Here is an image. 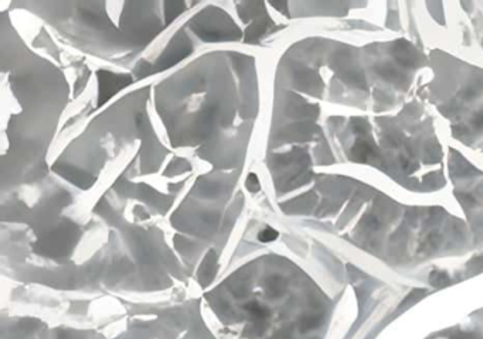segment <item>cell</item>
<instances>
[{"label": "cell", "mask_w": 483, "mask_h": 339, "mask_svg": "<svg viewBox=\"0 0 483 339\" xmlns=\"http://www.w3.org/2000/svg\"><path fill=\"white\" fill-rule=\"evenodd\" d=\"M196 30L201 38L206 40L227 38V35H240V31L234 27L233 23L227 24V18L221 16L220 11H214L213 14L206 16L204 21L196 24Z\"/></svg>", "instance_id": "obj_1"}, {"label": "cell", "mask_w": 483, "mask_h": 339, "mask_svg": "<svg viewBox=\"0 0 483 339\" xmlns=\"http://www.w3.org/2000/svg\"><path fill=\"white\" fill-rule=\"evenodd\" d=\"M131 83H132V78L129 75L100 71L98 72V103L100 105L105 103L121 89H124Z\"/></svg>", "instance_id": "obj_2"}, {"label": "cell", "mask_w": 483, "mask_h": 339, "mask_svg": "<svg viewBox=\"0 0 483 339\" xmlns=\"http://www.w3.org/2000/svg\"><path fill=\"white\" fill-rule=\"evenodd\" d=\"M190 52H192V47H190L189 41L182 35L176 37L172 44L167 47V50L163 52V55L159 58L158 64L155 66V71H165L167 68L176 65L183 58L187 57Z\"/></svg>", "instance_id": "obj_3"}, {"label": "cell", "mask_w": 483, "mask_h": 339, "mask_svg": "<svg viewBox=\"0 0 483 339\" xmlns=\"http://www.w3.org/2000/svg\"><path fill=\"white\" fill-rule=\"evenodd\" d=\"M373 157H374V149L370 146V143L363 137L357 139L354 147L350 151V158L356 161H364Z\"/></svg>", "instance_id": "obj_4"}, {"label": "cell", "mask_w": 483, "mask_h": 339, "mask_svg": "<svg viewBox=\"0 0 483 339\" xmlns=\"http://www.w3.org/2000/svg\"><path fill=\"white\" fill-rule=\"evenodd\" d=\"M267 21H257L247 28V41L255 42L267 31Z\"/></svg>", "instance_id": "obj_5"}, {"label": "cell", "mask_w": 483, "mask_h": 339, "mask_svg": "<svg viewBox=\"0 0 483 339\" xmlns=\"http://www.w3.org/2000/svg\"><path fill=\"white\" fill-rule=\"evenodd\" d=\"M214 262H216V260H214V253H210V255L206 257L203 266H201L200 280L203 283H208L211 280L213 273H214Z\"/></svg>", "instance_id": "obj_6"}, {"label": "cell", "mask_w": 483, "mask_h": 339, "mask_svg": "<svg viewBox=\"0 0 483 339\" xmlns=\"http://www.w3.org/2000/svg\"><path fill=\"white\" fill-rule=\"evenodd\" d=\"M429 280H431V283L435 284V286H443V284L448 283L449 276L445 273V272H433V273L431 274V279H429Z\"/></svg>", "instance_id": "obj_7"}, {"label": "cell", "mask_w": 483, "mask_h": 339, "mask_svg": "<svg viewBox=\"0 0 483 339\" xmlns=\"http://www.w3.org/2000/svg\"><path fill=\"white\" fill-rule=\"evenodd\" d=\"M245 187H247V190L251 191V192H258V191L261 190V185H259L258 177H257L255 174H250V175L247 177Z\"/></svg>", "instance_id": "obj_8"}, {"label": "cell", "mask_w": 483, "mask_h": 339, "mask_svg": "<svg viewBox=\"0 0 483 339\" xmlns=\"http://www.w3.org/2000/svg\"><path fill=\"white\" fill-rule=\"evenodd\" d=\"M276 238H278V232L275 229H272V228H267V229H264L259 233V239L262 242H272Z\"/></svg>", "instance_id": "obj_9"}, {"label": "cell", "mask_w": 483, "mask_h": 339, "mask_svg": "<svg viewBox=\"0 0 483 339\" xmlns=\"http://www.w3.org/2000/svg\"><path fill=\"white\" fill-rule=\"evenodd\" d=\"M148 69H149V65H148V64H141V65L138 66V69H136V71H138L139 76H146V75L149 74V71H148Z\"/></svg>", "instance_id": "obj_10"}]
</instances>
